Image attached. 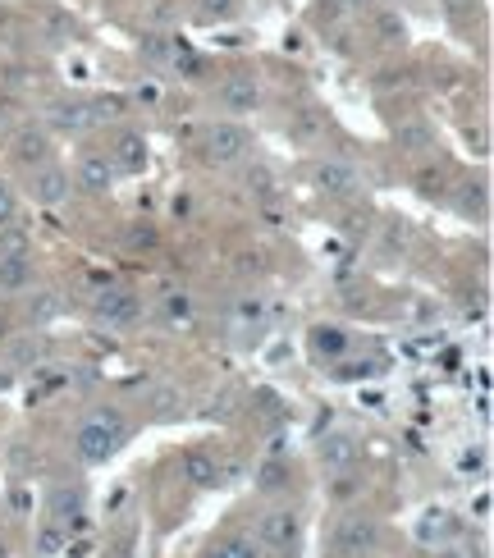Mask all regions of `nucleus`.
<instances>
[{
    "mask_svg": "<svg viewBox=\"0 0 494 558\" xmlns=\"http://www.w3.org/2000/svg\"><path fill=\"white\" fill-rule=\"evenodd\" d=\"M129 440V417L119 408H92L74 430V453L83 462H106L115 458Z\"/></svg>",
    "mask_w": 494,
    "mask_h": 558,
    "instance_id": "obj_1",
    "label": "nucleus"
},
{
    "mask_svg": "<svg viewBox=\"0 0 494 558\" xmlns=\"http://www.w3.org/2000/svg\"><path fill=\"white\" fill-rule=\"evenodd\" d=\"M247 147H252V138H247L243 124H234V119H215L211 129L202 133V156L211 165H234L247 156Z\"/></svg>",
    "mask_w": 494,
    "mask_h": 558,
    "instance_id": "obj_2",
    "label": "nucleus"
},
{
    "mask_svg": "<svg viewBox=\"0 0 494 558\" xmlns=\"http://www.w3.org/2000/svg\"><path fill=\"white\" fill-rule=\"evenodd\" d=\"M380 545V522L371 513H348L334 531V549L344 558H366L371 549Z\"/></svg>",
    "mask_w": 494,
    "mask_h": 558,
    "instance_id": "obj_3",
    "label": "nucleus"
},
{
    "mask_svg": "<svg viewBox=\"0 0 494 558\" xmlns=\"http://www.w3.org/2000/svg\"><path fill=\"white\" fill-rule=\"evenodd\" d=\"M92 316H97V325H106V330H129L142 316V302L133 289H106L92 302Z\"/></svg>",
    "mask_w": 494,
    "mask_h": 558,
    "instance_id": "obj_4",
    "label": "nucleus"
},
{
    "mask_svg": "<svg viewBox=\"0 0 494 558\" xmlns=\"http://www.w3.org/2000/svg\"><path fill=\"white\" fill-rule=\"evenodd\" d=\"M302 536V522L293 508H270V513H261L257 522V540L270 549H280V554H293V545H298Z\"/></svg>",
    "mask_w": 494,
    "mask_h": 558,
    "instance_id": "obj_5",
    "label": "nucleus"
},
{
    "mask_svg": "<svg viewBox=\"0 0 494 558\" xmlns=\"http://www.w3.org/2000/svg\"><path fill=\"white\" fill-rule=\"evenodd\" d=\"M215 101H220V110H229V115H247V110L261 106V83L252 74H225L220 87H215Z\"/></svg>",
    "mask_w": 494,
    "mask_h": 558,
    "instance_id": "obj_6",
    "label": "nucleus"
},
{
    "mask_svg": "<svg viewBox=\"0 0 494 558\" xmlns=\"http://www.w3.org/2000/svg\"><path fill=\"white\" fill-rule=\"evenodd\" d=\"M312 183L321 188L325 197H353V193H362V170L357 165H348V161H321L312 170Z\"/></svg>",
    "mask_w": 494,
    "mask_h": 558,
    "instance_id": "obj_7",
    "label": "nucleus"
},
{
    "mask_svg": "<svg viewBox=\"0 0 494 558\" xmlns=\"http://www.w3.org/2000/svg\"><path fill=\"white\" fill-rule=\"evenodd\" d=\"M115 179H119V170L106 151H87L83 161H78V174H74V183L92 197H106L110 188H115Z\"/></svg>",
    "mask_w": 494,
    "mask_h": 558,
    "instance_id": "obj_8",
    "label": "nucleus"
},
{
    "mask_svg": "<svg viewBox=\"0 0 494 558\" xmlns=\"http://www.w3.org/2000/svg\"><path fill=\"white\" fill-rule=\"evenodd\" d=\"M316 458H321V467H330V472H353L357 458H362V444H357V435H348V430H330V435L316 444Z\"/></svg>",
    "mask_w": 494,
    "mask_h": 558,
    "instance_id": "obj_9",
    "label": "nucleus"
},
{
    "mask_svg": "<svg viewBox=\"0 0 494 558\" xmlns=\"http://www.w3.org/2000/svg\"><path fill=\"white\" fill-rule=\"evenodd\" d=\"M69 188H74V183H69V174L60 170V165H37L33 170V202H42V206H60L69 197Z\"/></svg>",
    "mask_w": 494,
    "mask_h": 558,
    "instance_id": "obj_10",
    "label": "nucleus"
},
{
    "mask_svg": "<svg viewBox=\"0 0 494 558\" xmlns=\"http://www.w3.org/2000/svg\"><path fill=\"white\" fill-rule=\"evenodd\" d=\"M110 161L119 174H142L147 170V138L142 133H119L115 147H110Z\"/></svg>",
    "mask_w": 494,
    "mask_h": 558,
    "instance_id": "obj_11",
    "label": "nucleus"
},
{
    "mask_svg": "<svg viewBox=\"0 0 494 558\" xmlns=\"http://www.w3.org/2000/svg\"><path fill=\"white\" fill-rule=\"evenodd\" d=\"M183 476H188L197 490H215V485H220V462L206 449H188L183 453Z\"/></svg>",
    "mask_w": 494,
    "mask_h": 558,
    "instance_id": "obj_12",
    "label": "nucleus"
},
{
    "mask_svg": "<svg viewBox=\"0 0 494 558\" xmlns=\"http://www.w3.org/2000/svg\"><path fill=\"white\" fill-rule=\"evenodd\" d=\"M46 508H51V522H60V526L78 522V517H83V490H78V485H55Z\"/></svg>",
    "mask_w": 494,
    "mask_h": 558,
    "instance_id": "obj_13",
    "label": "nucleus"
},
{
    "mask_svg": "<svg viewBox=\"0 0 494 558\" xmlns=\"http://www.w3.org/2000/svg\"><path fill=\"white\" fill-rule=\"evenodd\" d=\"M46 156H51V142H46L42 129H19L14 133V161L19 165H46Z\"/></svg>",
    "mask_w": 494,
    "mask_h": 558,
    "instance_id": "obj_14",
    "label": "nucleus"
},
{
    "mask_svg": "<svg viewBox=\"0 0 494 558\" xmlns=\"http://www.w3.org/2000/svg\"><path fill=\"white\" fill-rule=\"evenodd\" d=\"M51 124L60 133H69V138H74V133H87V129H92L87 101H55V106H51Z\"/></svg>",
    "mask_w": 494,
    "mask_h": 558,
    "instance_id": "obj_15",
    "label": "nucleus"
},
{
    "mask_svg": "<svg viewBox=\"0 0 494 558\" xmlns=\"http://www.w3.org/2000/svg\"><path fill=\"white\" fill-rule=\"evenodd\" d=\"M453 531H458V522H453L449 508H430V513H421V522H417L421 545H440V540H449Z\"/></svg>",
    "mask_w": 494,
    "mask_h": 558,
    "instance_id": "obj_16",
    "label": "nucleus"
},
{
    "mask_svg": "<svg viewBox=\"0 0 494 558\" xmlns=\"http://www.w3.org/2000/svg\"><path fill=\"white\" fill-rule=\"evenodd\" d=\"M33 289V261L28 257H0V293Z\"/></svg>",
    "mask_w": 494,
    "mask_h": 558,
    "instance_id": "obj_17",
    "label": "nucleus"
},
{
    "mask_svg": "<svg viewBox=\"0 0 494 558\" xmlns=\"http://www.w3.org/2000/svg\"><path fill=\"white\" fill-rule=\"evenodd\" d=\"M312 353L325 357V362L344 357L348 353V330H339V325H316L312 330Z\"/></svg>",
    "mask_w": 494,
    "mask_h": 558,
    "instance_id": "obj_18",
    "label": "nucleus"
},
{
    "mask_svg": "<svg viewBox=\"0 0 494 558\" xmlns=\"http://www.w3.org/2000/svg\"><path fill=\"white\" fill-rule=\"evenodd\" d=\"M28 252H33V238H28V229L19 220L0 225V257H28Z\"/></svg>",
    "mask_w": 494,
    "mask_h": 558,
    "instance_id": "obj_19",
    "label": "nucleus"
},
{
    "mask_svg": "<svg viewBox=\"0 0 494 558\" xmlns=\"http://www.w3.org/2000/svg\"><path fill=\"white\" fill-rule=\"evenodd\" d=\"M55 316H60V293L37 289L33 298H28V321H33V325H51Z\"/></svg>",
    "mask_w": 494,
    "mask_h": 558,
    "instance_id": "obj_20",
    "label": "nucleus"
},
{
    "mask_svg": "<svg viewBox=\"0 0 494 558\" xmlns=\"http://www.w3.org/2000/svg\"><path fill=\"white\" fill-rule=\"evenodd\" d=\"M65 545H69V526H60V522H46L42 531H37V554H42V558L65 554Z\"/></svg>",
    "mask_w": 494,
    "mask_h": 558,
    "instance_id": "obj_21",
    "label": "nucleus"
},
{
    "mask_svg": "<svg viewBox=\"0 0 494 558\" xmlns=\"http://www.w3.org/2000/svg\"><path fill=\"white\" fill-rule=\"evenodd\" d=\"M243 183H247V193H252V197H261V202H270V197L280 193V183H275V174H270L266 165H252Z\"/></svg>",
    "mask_w": 494,
    "mask_h": 558,
    "instance_id": "obj_22",
    "label": "nucleus"
},
{
    "mask_svg": "<svg viewBox=\"0 0 494 558\" xmlns=\"http://www.w3.org/2000/svg\"><path fill=\"white\" fill-rule=\"evenodd\" d=\"M87 115H92V129L97 124H110V119L124 115V97H101V101H87Z\"/></svg>",
    "mask_w": 494,
    "mask_h": 558,
    "instance_id": "obj_23",
    "label": "nucleus"
},
{
    "mask_svg": "<svg viewBox=\"0 0 494 558\" xmlns=\"http://www.w3.org/2000/svg\"><path fill=\"white\" fill-rule=\"evenodd\" d=\"M458 211L462 215H485V183H462Z\"/></svg>",
    "mask_w": 494,
    "mask_h": 558,
    "instance_id": "obj_24",
    "label": "nucleus"
},
{
    "mask_svg": "<svg viewBox=\"0 0 494 558\" xmlns=\"http://www.w3.org/2000/svg\"><path fill=\"white\" fill-rule=\"evenodd\" d=\"M10 357H14V366H33V362L46 357V344L42 339H19V344L10 348Z\"/></svg>",
    "mask_w": 494,
    "mask_h": 558,
    "instance_id": "obj_25",
    "label": "nucleus"
},
{
    "mask_svg": "<svg viewBox=\"0 0 494 558\" xmlns=\"http://www.w3.org/2000/svg\"><path fill=\"white\" fill-rule=\"evenodd\" d=\"M376 33H380V42H403L408 28H403V19H398L394 10H380L376 14Z\"/></svg>",
    "mask_w": 494,
    "mask_h": 558,
    "instance_id": "obj_26",
    "label": "nucleus"
},
{
    "mask_svg": "<svg viewBox=\"0 0 494 558\" xmlns=\"http://www.w3.org/2000/svg\"><path fill=\"white\" fill-rule=\"evenodd\" d=\"M234 325H238V330H247V325L257 330V325H261V302L257 298H238L234 302Z\"/></svg>",
    "mask_w": 494,
    "mask_h": 558,
    "instance_id": "obj_27",
    "label": "nucleus"
},
{
    "mask_svg": "<svg viewBox=\"0 0 494 558\" xmlns=\"http://www.w3.org/2000/svg\"><path fill=\"white\" fill-rule=\"evenodd\" d=\"M398 147H408V151H421V147H430V133H426V124H398Z\"/></svg>",
    "mask_w": 494,
    "mask_h": 558,
    "instance_id": "obj_28",
    "label": "nucleus"
},
{
    "mask_svg": "<svg viewBox=\"0 0 494 558\" xmlns=\"http://www.w3.org/2000/svg\"><path fill=\"white\" fill-rule=\"evenodd\" d=\"M156 417H161V421L183 417V394H179V389H161V394H156Z\"/></svg>",
    "mask_w": 494,
    "mask_h": 558,
    "instance_id": "obj_29",
    "label": "nucleus"
},
{
    "mask_svg": "<svg viewBox=\"0 0 494 558\" xmlns=\"http://www.w3.org/2000/svg\"><path fill=\"white\" fill-rule=\"evenodd\" d=\"M188 316H193V302H188V293H170V298H165V321H188Z\"/></svg>",
    "mask_w": 494,
    "mask_h": 558,
    "instance_id": "obj_30",
    "label": "nucleus"
},
{
    "mask_svg": "<svg viewBox=\"0 0 494 558\" xmlns=\"http://www.w3.org/2000/svg\"><path fill=\"white\" fill-rule=\"evenodd\" d=\"M225 558H261L257 554V540H247V536H234V540H225Z\"/></svg>",
    "mask_w": 494,
    "mask_h": 558,
    "instance_id": "obj_31",
    "label": "nucleus"
},
{
    "mask_svg": "<svg viewBox=\"0 0 494 558\" xmlns=\"http://www.w3.org/2000/svg\"><path fill=\"white\" fill-rule=\"evenodd\" d=\"M14 211H19V202H14L10 183H0V225H10V220H14Z\"/></svg>",
    "mask_w": 494,
    "mask_h": 558,
    "instance_id": "obj_32",
    "label": "nucleus"
},
{
    "mask_svg": "<svg viewBox=\"0 0 494 558\" xmlns=\"http://www.w3.org/2000/svg\"><path fill=\"white\" fill-rule=\"evenodd\" d=\"M261 485H266V490H280V485H284V467H280V462H266V467H261Z\"/></svg>",
    "mask_w": 494,
    "mask_h": 558,
    "instance_id": "obj_33",
    "label": "nucleus"
},
{
    "mask_svg": "<svg viewBox=\"0 0 494 558\" xmlns=\"http://www.w3.org/2000/svg\"><path fill=\"white\" fill-rule=\"evenodd\" d=\"M129 247H156V229H151V225L129 229Z\"/></svg>",
    "mask_w": 494,
    "mask_h": 558,
    "instance_id": "obj_34",
    "label": "nucleus"
},
{
    "mask_svg": "<svg viewBox=\"0 0 494 558\" xmlns=\"http://www.w3.org/2000/svg\"><path fill=\"white\" fill-rule=\"evenodd\" d=\"M458 467H462V472H481V467H485V458H481V453H462V462H458Z\"/></svg>",
    "mask_w": 494,
    "mask_h": 558,
    "instance_id": "obj_35",
    "label": "nucleus"
},
{
    "mask_svg": "<svg viewBox=\"0 0 494 558\" xmlns=\"http://www.w3.org/2000/svg\"><path fill=\"white\" fill-rule=\"evenodd\" d=\"M65 554L69 558H87L92 554V540H74V545H65Z\"/></svg>",
    "mask_w": 494,
    "mask_h": 558,
    "instance_id": "obj_36",
    "label": "nucleus"
},
{
    "mask_svg": "<svg viewBox=\"0 0 494 558\" xmlns=\"http://www.w3.org/2000/svg\"><path fill=\"white\" fill-rule=\"evenodd\" d=\"M206 14H229V0H206Z\"/></svg>",
    "mask_w": 494,
    "mask_h": 558,
    "instance_id": "obj_37",
    "label": "nucleus"
},
{
    "mask_svg": "<svg viewBox=\"0 0 494 558\" xmlns=\"http://www.w3.org/2000/svg\"><path fill=\"white\" fill-rule=\"evenodd\" d=\"M334 5H339V10H366L371 0H334Z\"/></svg>",
    "mask_w": 494,
    "mask_h": 558,
    "instance_id": "obj_38",
    "label": "nucleus"
},
{
    "mask_svg": "<svg viewBox=\"0 0 494 558\" xmlns=\"http://www.w3.org/2000/svg\"><path fill=\"white\" fill-rule=\"evenodd\" d=\"M5 334H10V321H5V312H0V339H5Z\"/></svg>",
    "mask_w": 494,
    "mask_h": 558,
    "instance_id": "obj_39",
    "label": "nucleus"
},
{
    "mask_svg": "<svg viewBox=\"0 0 494 558\" xmlns=\"http://www.w3.org/2000/svg\"><path fill=\"white\" fill-rule=\"evenodd\" d=\"M206 558H225V549H220V545H215V549H211V554H206Z\"/></svg>",
    "mask_w": 494,
    "mask_h": 558,
    "instance_id": "obj_40",
    "label": "nucleus"
},
{
    "mask_svg": "<svg viewBox=\"0 0 494 558\" xmlns=\"http://www.w3.org/2000/svg\"><path fill=\"white\" fill-rule=\"evenodd\" d=\"M106 558H129V554H106Z\"/></svg>",
    "mask_w": 494,
    "mask_h": 558,
    "instance_id": "obj_41",
    "label": "nucleus"
}]
</instances>
